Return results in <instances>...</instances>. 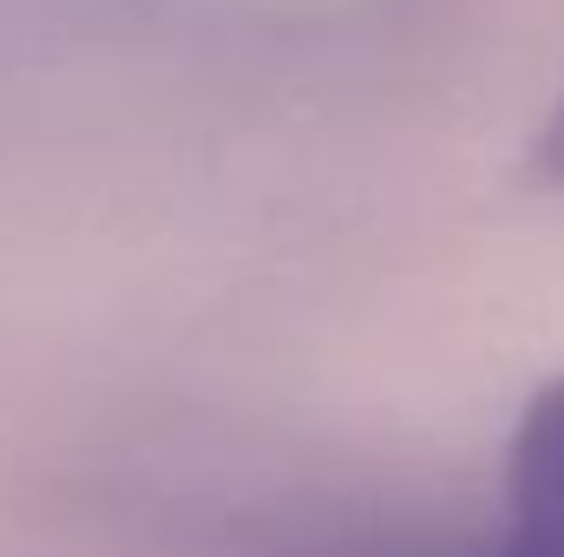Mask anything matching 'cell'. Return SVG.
<instances>
[{
  "label": "cell",
  "instance_id": "6da1fadb",
  "mask_svg": "<svg viewBox=\"0 0 564 557\" xmlns=\"http://www.w3.org/2000/svg\"><path fill=\"white\" fill-rule=\"evenodd\" d=\"M492 557H564V374L532 394L506 452V525Z\"/></svg>",
  "mask_w": 564,
  "mask_h": 557
},
{
  "label": "cell",
  "instance_id": "7a4b0ae2",
  "mask_svg": "<svg viewBox=\"0 0 564 557\" xmlns=\"http://www.w3.org/2000/svg\"><path fill=\"white\" fill-rule=\"evenodd\" d=\"M532 164H539L545 184H564V92L552 106V119H545V132H539V144H532Z\"/></svg>",
  "mask_w": 564,
  "mask_h": 557
}]
</instances>
